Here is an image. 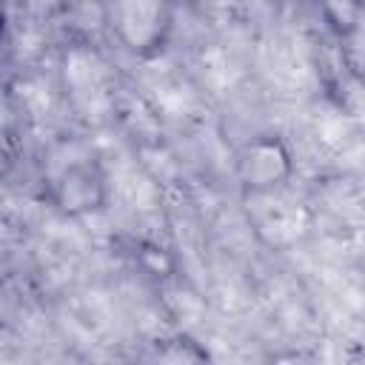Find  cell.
Instances as JSON below:
<instances>
[{
	"mask_svg": "<svg viewBox=\"0 0 365 365\" xmlns=\"http://www.w3.org/2000/svg\"><path fill=\"white\" fill-rule=\"evenodd\" d=\"M103 26L125 54L137 60H151L168 48V40L174 31V6L160 0L106 3Z\"/></svg>",
	"mask_w": 365,
	"mask_h": 365,
	"instance_id": "cell-1",
	"label": "cell"
},
{
	"mask_svg": "<svg viewBox=\"0 0 365 365\" xmlns=\"http://www.w3.org/2000/svg\"><path fill=\"white\" fill-rule=\"evenodd\" d=\"M48 205L66 220L103 214L111 200V182L100 160L77 157L60 165L46 182Z\"/></svg>",
	"mask_w": 365,
	"mask_h": 365,
	"instance_id": "cell-2",
	"label": "cell"
},
{
	"mask_svg": "<svg viewBox=\"0 0 365 365\" xmlns=\"http://www.w3.org/2000/svg\"><path fill=\"white\" fill-rule=\"evenodd\" d=\"M237 182L245 194L262 197L285 188L294 180L297 163L288 140L274 131L254 134L237 151Z\"/></svg>",
	"mask_w": 365,
	"mask_h": 365,
	"instance_id": "cell-3",
	"label": "cell"
},
{
	"mask_svg": "<svg viewBox=\"0 0 365 365\" xmlns=\"http://www.w3.org/2000/svg\"><path fill=\"white\" fill-rule=\"evenodd\" d=\"M148 365H214L208 348L191 334H171L157 339Z\"/></svg>",
	"mask_w": 365,
	"mask_h": 365,
	"instance_id": "cell-4",
	"label": "cell"
},
{
	"mask_svg": "<svg viewBox=\"0 0 365 365\" xmlns=\"http://www.w3.org/2000/svg\"><path fill=\"white\" fill-rule=\"evenodd\" d=\"M14 123H17V103H14L11 88L0 80V140H6L11 134Z\"/></svg>",
	"mask_w": 365,
	"mask_h": 365,
	"instance_id": "cell-5",
	"label": "cell"
},
{
	"mask_svg": "<svg viewBox=\"0 0 365 365\" xmlns=\"http://www.w3.org/2000/svg\"><path fill=\"white\" fill-rule=\"evenodd\" d=\"M6 37H9V14H6V9L0 6V46L6 43Z\"/></svg>",
	"mask_w": 365,
	"mask_h": 365,
	"instance_id": "cell-6",
	"label": "cell"
},
{
	"mask_svg": "<svg viewBox=\"0 0 365 365\" xmlns=\"http://www.w3.org/2000/svg\"><path fill=\"white\" fill-rule=\"evenodd\" d=\"M9 168V154H6V140H0V177L6 174Z\"/></svg>",
	"mask_w": 365,
	"mask_h": 365,
	"instance_id": "cell-7",
	"label": "cell"
}]
</instances>
